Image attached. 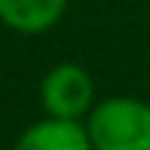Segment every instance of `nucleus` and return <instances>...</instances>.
I'll return each instance as SVG.
<instances>
[{
  "label": "nucleus",
  "mask_w": 150,
  "mask_h": 150,
  "mask_svg": "<svg viewBox=\"0 0 150 150\" xmlns=\"http://www.w3.org/2000/svg\"><path fill=\"white\" fill-rule=\"evenodd\" d=\"M12 150H92V141L80 120L46 117L25 129Z\"/></svg>",
  "instance_id": "obj_3"
},
{
  "label": "nucleus",
  "mask_w": 150,
  "mask_h": 150,
  "mask_svg": "<svg viewBox=\"0 0 150 150\" xmlns=\"http://www.w3.org/2000/svg\"><path fill=\"white\" fill-rule=\"evenodd\" d=\"M40 104L46 117L80 120L95 107V83L89 71L80 64H55L40 83Z\"/></svg>",
  "instance_id": "obj_2"
},
{
  "label": "nucleus",
  "mask_w": 150,
  "mask_h": 150,
  "mask_svg": "<svg viewBox=\"0 0 150 150\" xmlns=\"http://www.w3.org/2000/svg\"><path fill=\"white\" fill-rule=\"evenodd\" d=\"M71 0H0V22L18 34H43L64 16Z\"/></svg>",
  "instance_id": "obj_4"
},
{
  "label": "nucleus",
  "mask_w": 150,
  "mask_h": 150,
  "mask_svg": "<svg viewBox=\"0 0 150 150\" xmlns=\"http://www.w3.org/2000/svg\"><path fill=\"white\" fill-rule=\"evenodd\" d=\"M92 150H150V104L132 95L104 98L86 120Z\"/></svg>",
  "instance_id": "obj_1"
}]
</instances>
